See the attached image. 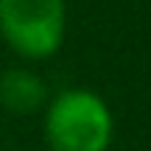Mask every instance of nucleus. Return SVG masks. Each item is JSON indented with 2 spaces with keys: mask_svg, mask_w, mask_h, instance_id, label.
Segmentation results:
<instances>
[{
  "mask_svg": "<svg viewBox=\"0 0 151 151\" xmlns=\"http://www.w3.org/2000/svg\"><path fill=\"white\" fill-rule=\"evenodd\" d=\"M112 132V112L92 90H65L45 112V140L50 151H106Z\"/></svg>",
  "mask_w": 151,
  "mask_h": 151,
  "instance_id": "nucleus-1",
  "label": "nucleus"
},
{
  "mask_svg": "<svg viewBox=\"0 0 151 151\" xmlns=\"http://www.w3.org/2000/svg\"><path fill=\"white\" fill-rule=\"evenodd\" d=\"M65 0H0V37L22 59H48L65 42Z\"/></svg>",
  "mask_w": 151,
  "mask_h": 151,
  "instance_id": "nucleus-2",
  "label": "nucleus"
},
{
  "mask_svg": "<svg viewBox=\"0 0 151 151\" xmlns=\"http://www.w3.org/2000/svg\"><path fill=\"white\" fill-rule=\"evenodd\" d=\"M48 87L37 73L25 67H14L0 76V106L11 115H31L45 106Z\"/></svg>",
  "mask_w": 151,
  "mask_h": 151,
  "instance_id": "nucleus-3",
  "label": "nucleus"
}]
</instances>
